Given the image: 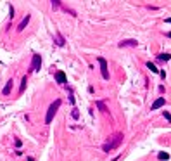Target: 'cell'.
I'll list each match as a JSON object with an SVG mask.
<instances>
[{"instance_id": "6da1fadb", "label": "cell", "mask_w": 171, "mask_h": 161, "mask_svg": "<svg viewBox=\"0 0 171 161\" xmlns=\"http://www.w3.org/2000/svg\"><path fill=\"white\" fill-rule=\"evenodd\" d=\"M123 139H124L123 132H114V133H111V135L107 137V141L102 144V151L111 152V151H114V149H118L121 144H123Z\"/></svg>"}, {"instance_id": "7a4b0ae2", "label": "cell", "mask_w": 171, "mask_h": 161, "mask_svg": "<svg viewBox=\"0 0 171 161\" xmlns=\"http://www.w3.org/2000/svg\"><path fill=\"white\" fill-rule=\"evenodd\" d=\"M60 99H57V101H54L49 106V109H47V114H45V125H50L52 123V120H54V116H55V113L59 111V108H60Z\"/></svg>"}, {"instance_id": "3957f363", "label": "cell", "mask_w": 171, "mask_h": 161, "mask_svg": "<svg viewBox=\"0 0 171 161\" xmlns=\"http://www.w3.org/2000/svg\"><path fill=\"white\" fill-rule=\"evenodd\" d=\"M40 68H41V56L40 54H33L30 71H40Z\"/></svg>"}, {"instance_id": "277c9868", "label": "cell", "mask_w": 171, "mask_h": 161, "mask_svg": "<svg viewBox=\"0 0 171 161\" xmlns=\"http://www.w3.org/2000/svg\"><path fill=\"white\" fill-rule=\"evenodd\" d=\"M99 64H100V73H102V78L104 80H109V70H107V61L104 57H99Z\"/></svg>"}, {"instance_id": "5b68a950", "label": "cell", "mask_w": 171, "mask_h": 161, "mask_svg": "<svg viewBox=\"0 0 171 161\" xmlns=\"http://www.w3.org/2000/svg\"><path fill=\"white\" fill-rule=\"evenodd\" d=\"M166 104V101H164V97H159V99H156V101L152 102V106H151V111H157L159 108H162Z\"/></svg>"}, {"instance_id": "8992f818", "label": "cell", "mask_w": 171, "mask_h": 161, "mask_svg": "<svg viewBox=\"0 0 171 161\" xmlns=\"http://www.w3.org/2000/svg\"><path fill=\"white\" fill-rule=\"evenodd\" d=\"M118 45H119L121 49H123V47H137L138 42H137V40H123V42H119Z\"/></svg>"}, {"instance_id": "52a82bcc", "label": "cell", "mask_w": 171, "mask_h": 161, "mask_svg": "<svg viewBox=\"0 0 171 161\" xmlns=\"http://www.w3.org/2000/svg\"><path fill=\"white\" fill-rule=\"evenodd\" d=\"M55 81L64 85V83H66V73H64V71H57V73H55Z\"/></svg>"}, {"instance_id": "ba28073f", "label": "cell", "mask_w": 171, "mask_h": 161, "mask_svg": "<svg viewBox=\"0 0 171 161\" xmlns=\"http://www.w3.org/2000/svg\"><path fill=\"white\" fill-rule=\"evenodd\" d=\"M30 19H31V16H30V14H26V18H24V19H23V21L19 23V26H17V31H23V30H24V28L28 26Z\"/></svg>"}, {"instance_id": "9c48e42d", "label": "cell", "mask_w": 171, "mask_h": 161, "mask_svg": "<svg viewBox=\"0 0 171 161\" xmlns=\"http://www.w3.org/2000/svg\"><path fill=\"white\" fill-rule=\"evenodd\" d=\"M26 85H28V76L24 75L23 76V80H21V87H19V95H23L24 94V90H26Z\"/></svg>"}, {"instance_id": "30bf717a", "label": "cell", "mask_w": 171, "mask_h": 161, "mask_svg": "<svg viewBox=\"0 0 171 161\" xmlns=\"http://www.w3.org/2000/svg\"><path fill=\"white\" fill-rule=\"evenodd\" d=\"M12 83H14V81H12V78H10V80L5 83V87H4V90H2V94H4V95H9V94H10V90H12Z\"/></svg>"}, {"instance_id": "8fae6325", "label": "cell", "mask_w": 171, "mask_h": 161, "mask_svg": "<svg viewBox=\"0 0 171 161\" xmlns=\"http://www.w3.org/2000/svg\"><path fill=\"white\" fill-rule=\"evenodd\" d=\"M55 43H57L59 47H64V45H66V40H64V37L60 35L59 31H57V40H55Z\"/></svg>"}, {"instance_id": "7c38bea8", "label": "cell", "mask_w": 171, "mask_h": 161, "mask_svg": "<svg viewBox=\"0 0 171 161\" xmlns=\"http://www.w3.org/2000/svg\"><path fill=\"white\" fill-rule=\"evenodd\" d=\"M97 108H99V109H100L102 113H109V109L106 108V104H104L102 101H97Z\"/></svg>"}, {"instance_id": "4fadbf2b", "label": "cell", "mask_w": 171, "mask_h": 161, "mask_svg": "<svg viewBox=\"0 0 171 161\" xmlns=\"http://www.w3.org/2000/svg\"><path fill=\"white\" fill-rule=\"evenodd\" d=\"M171 59V54H159L157 56V61H170Z\"/></svg>"}, {"instance_id": "5bb4252c", "label": "cell", "mask_w": 171, "mask_h": 161, "mask_svg": "<svg viewBox=\"0 0 171 161\" xmlns=\"http://www.w3.org/2000/svg\"><path fill=\"white\" fill-rule=\"evenodd\" d=\"M147 68L152 71V73H159V70L156 68V64H152V62H147Z\"/></svg>"}, {"instance_id": "9a60e30c", "label": "cell", "mask_w": 171, "mask_h": 161, "mask_svg": "<svg viewBox=\"0 0 171 161\" xmlns=\"http://www.w3.org/2000/svg\"><path fill=\"white\" fill-rule=\"evenodd\" d=\"M157 158H159V160H170V154H168V152H159V154H157Z\"/></svg>"}, {"instance_id": "2e32d148", "label": "cell", "mask_w": 171, "mask_h": 161, "mask_svg": "<svg viewBox=\"0 0 171 161\" xmlns=\"http://www.w3.org/2000/svg\"><path fill=\"white\" fill-rule=\"evenodd\" d=\"M50 2H52V9H54V10L60 7V0H50Z\"/></svg>"}, {"instance_id": "e0dca14e", "label": "cell", "mask_w": 171, "mask_h": 161, "mask_svg": "<svg viewBox=\"0 0 171 161\" xmlns=\"http://www.w3.org/2000/svg\"><path fill=\"white\" fill-rule=\"evenodd\" d=\"M164 118H166V121H170L171 123V114L168 113V111H164Z\"/></svg>"}, {"instance_id": "ac0fdd59", "label": "cell", "mask_w": 171, "mask_h": 161, "mask_svg": "<svg viewBox=\"0 0 171 161\" xmlns=\"http://www.w3.org/2000/svg\"><path fill=\"white\" fill-rule=\"evenodd\" d=\"M9 10H10V14H9V16H10V19H12V18H14V16H16V14H14V7H12V5H10V7H9Z\"/></svg>"}, {"instance_id": "d6986e66", "label": "cell", "mask_w": 171, "mask_h": 161, "mask_svg": "<svg viewBox=\"0 0 171 161\" xmlns=\"http://www.w3.org/2000/svg\"><path fill=\"white\" fill-rule=\"evenodd\" d=\"M80 114H78V109H73V118H78Z\"/></svg>"}, {"instance_id": "ffe728a7", "label": "cell", "mask_w": 171, "mask_h": 161, "mask_svg": "<svg viewBox=\"0 0 171 161\" xmlns=\"http://www.w3.org/2000/svg\"><path fill=\"white\" fill-rule=\"evenodd\" d=\"M21 144H23V142H21L19 139H16V147H21Z\"/></svg>"}, {"instance_id": "44dd1931", "label": "cell", "mask_w": 171, "mask_h": 161, "mask_svg": "<svg viewBox=\"0 0 171 161\" xmlns=\"http://www.w3.org/2000/svg\"><path fill=\"white\" fill-rule=\"evenodd\" d=\"M164 23H168V24H171V18H168V19H164Z\"/></svg>"}, {"instance_id": "7402d4cb", "label": "cell", "mask_w": 171, "mask_h": 161, "mask_svg": "<svg viewBox=\"0 0 171 161\" xmlns=\"http://www.w3.org/2000/svg\"><path fill=\"white\" fill-rule=\"evenodd\" d=\"M26 161H35V160H33V158H28V160H26Z\"/></svg>"}]
</instances>
